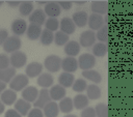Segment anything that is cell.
I'll list each match as a JSON object with an SVG mask.
<instances>
[{
  "instance_id": "1",
  "label": "cell",
  "mask_w": 133,
  "mask_h": 117,
  "mask_svg": "<svg viewBox=\"0 0 133 117\" xmlns=\"http://www.w3.org/2000/svg\"><path fill=\"white\" fill-rule=\"evenodd\" d=\"M61 58L57 55H49L44 60V67L48 70V72H57L61 68Z\"/></svg>"
},
{
  "instance_id": "2",
  "label": "cell",
  "mask_w": 133,
  "mask_h": 117,
  "mask_svg": "<svg viewBox=\"0 0 133 117\" xmlns=\"http://www.w3.org/2000/svg\"><path fill=\"white\" fill-rule=\"evenodd\" d=\"M28 84H29V78L27 77V75L19 74L16 75L15 78L10 81L9 88L16 92H19V91H23L28 86Z\"/></svg>"
},
{
  "instance_id": "3",
  "label": "cell",
  "mask_w": 133,
  "mask_h": 117,
  "mask_svg": "<svg viewBox=\"0 0 133 117\" xmlns=\"http://www.w3.org/2000/svg\"><path fill=\"white\" fill-rule=\"evenodd\" d=\"M78 64H79V68H81L82 71L92 69V67L96 64V57L90 53H84L79 56Z\"/></svg>"
},
{
  "instance_id": "4",
  "label": "cell",
  "mask_w": 133,
  "mask_h": 117,
  "mask_svg": "<svg viewBox=\"0 0 133 117\" xmlns=\"http://www.w3.org/2000/svg\"><path fill=\"white\" fill-rule=\"evenodd\" d=\"M21 46H22V40L20 39V37L16 36V35H10L2 47H3L4 52L12 54V53L19 51Z\"/></svg>"
},
{
  "instance_id": "5",
  "label": "cell",
  "mask_w": 133,
  "mask_h": 117,
  "mask_svg": "<svg viewBox=\"0 0 133 117\" xmlns=\"http://www.w3.org/2000/svg\"><path fill=\"white\" fill-rule=\"evenodd\" d=\"M96 39H97L96 33L92 30L88 29V30L83 31L80 34V36H79V43L83 48H89V47H91V46H94L96 43Z\"/></svg>"
},
{
  "instance_id": "6",
  "label": "cell",
  "mask_w": 133,
  "mask_h": 117,
  "mask_svg": "<svg viewBox=\"0 0 133 117\" xmlns=\"http://www.w3.org/2000/svg\"><path fill=\"white\" fill-rule=\"evenodd\" d=\"M10 58V65L14 68H22L25 66L27 62V56L22 51H17L9 56Z\"/></svg>"
},
{
  "instance_id": "7",
  "label": "cell",
  "mask_w": 133,
  "mask_h": 117,
  "mask_svg": "<svg viewBox=\"0 0 133 117\" xmlns=\"http://www.w3.org/2000/svg\"><path fill=\"white\" fill-rule=\"evenodd\" d=\"M61 68L63 69V71L73 74L74 71H76L79 68L78 59H76L75 57H70V56H66V57L62 58V60H61Z\"/></svg>"
},
{
  "instance_id": "8",
  "label": "cell",
  "mask_w": 133,
  "mask_h": 117,
  "mask_svg": "<svg viewBox=\"0 0 133 117\" xmlns=\"http://www.w3.org/2000/svg\"><path fill=\"white\" fill-rule=\"evenodd\" d=\"M30 24H35V25H38V26H42L46 23L47 21V14L46 12L44 11V9L42 8H37V9H34L33 12L29 16L28 18Z\"/></svg>"
},
{
  "instance_id": "9",
  "label": "cell",
  "mask_w": 133,
  "mask_h": 117,
  "mask_svg": "<svg viewBox=\"0 0 133 117\" xmlns=\"http://www.w3.org/2000/svg\"><path fill=\"white\" fill-rule=\"evenodd\" d=\"M52 99H51V96H50V92L47 88H42V90H39V93H38V96L36 98V100L33 103V106L34 108H38V109H44V107L50 103Z\"/></svg>"
},
{
  "instance_id": "10",
  "label": "cell",
  "mask_w": 133,
  "mask_h": 117,
  "mask_svg": "<svg viewBox=\"0 0 133 117\" xmlns=\"http://www.w3.org/2000/svg\"><path fill=\"white\" fill-rule=\"evenodd\" d=\"M11 31L16 36H21L23 34H26L28 25L25 20L23 19H16L11 23Z\"/></svg>"
},
{
  "instance_id": "11",
  "label": "cell",
  "mask_w": 133,
  "mask_h": 117,
  "mask_svg": "<svg viewBox=\"0 0 133 117\" xmlns=\"http://www.w3.org/2000/svg\"><path fill=\"white\" fill-rule=\"evenodd\" d=\"M43 68H44V65H42V63L33 61L26 65L25 72L28 78H36L41 74H43Z\"/></svg>"
},
{
  "instance_id": "12",
  "label": "cell",
  "mask_w": 133,
  "mask_h": 117,
  "mask_svg": "<svg viewBox=\"0 0 133 117\" xmlns=\"http://www.w3.org/2000/svg\"><path fill=\"white\" fill-rule=\"evenodd\" d=\"M76 25L73 21L72 18H69V17H64L60 20V26H59V29L60 31L64 32L65 34L70 35V34H73L76 30Z\"/></svg>"
},
{
  "instance_id": "13",
  "label": "cell",
  "mask_w": 133,
  "mask_h": 117,
  "mask_svg": "<svg viewBox=\"0 0 133 117\" xmlns=\"http://www.w3.org/2000/svg\"><path fill=\"white\" fill-rule=\"evenodd\" d=\"M87 26L89 27L90 30L95 31V30H100L103 26H104V19L101 14H97V13H91L88 18V23Z\"/></svg>"
},
{
  "instance_id": "14",
  "label": "cell",
  "mask_w": 133,
  "mask_h": 117,
  "mask_svg": "<svg viewBox=\"0 0 133 117\" xmlns=\"http://www.w3.org/2000/svg\"><path fill=\"white\" fill-rule=\"evenodd\" d=\"M90 10L92 11V13H97V14H105L107 13L108 9H109V4L107 1H94L90 3L89 5Z\"/></svg>"
},
{
  "instance_id": "15",
  "label": "cell",
  "mask_w": 133,
  "mask_h": 117,
  "mask_svg": "<svg viewBox=\"0 0 133 117\" xmlns=\"http://www.w3.org/2000/svg\"><path fill=\"white\" fill-rule=\"evenodd\" d=\"M61 7L58 2H47L44 7V11L49 18H56L61 13Z\"/></svg>"
},
{
  "instance_id": "16",
  "label": "cell",
  "mask_w": 133,
  "mask_h": 117,
  "mask_svg": "<svg viewBox=\"0 0 133 117\" xmlns=\"http://www.w3.org/2000/svg\"><path fill=\"white\" fill-rule=\"evenodd\" d=\"M88 18H89V16L84 10H78V11L74 12L73 16H72V19H73L75 25L77 27H80V28H82V27L87 25Z\"/></svg>"
},
{
  "instance_id": "17",
  "label": "cell",
  "mask_w": 133,
  "mask_h": 117,
  "mask_svg": "<svg viewBox=\"0 0 133 117\" xmlns=\"http://www.w3.org/2000/svg\"><path fill=\"white\" fill-rule=\"evenodd\" d=\"M66 88L62 87L61 85L57 84V85H53L49 92H50V96H51V99L52 100H61L62 98L65 97V93H66Z\"/></svg>"
},
{
  "instance_id": "18",
  "label": "cell",
  "mask_w": 133,
  "mask_h": 117,
  "mask_svg": "<svg viewBox=\"0 0 133 117\" xmlns=\"http://www.w3.org/2000/svg\"><path fill=\"white\" fill-rule=\"evenodd\" d=\"M38 93L39 91L35 86H27L22 91V98L29 103H34L38 96Z\"/></svg>"
},
{
  "instance_id": "19",
  "label": "cell",
  "mask_w": 133,
  "mask_h": 117,
  "mask_svg": "<svg viewBox=\"0 0 133 117\" xmlns=\"http://www.w3.org/2000/svg\"><path fill=\"white\" fill-rule=\"evenodd\" d=\"M36 83L42 88H51L54 83V78L50 72H43L37 77Z\"/></svg>"
},
{
  "instance_id": "20",
  "label": "cell",
  "mask_w": 133,
  "mask_h": 117,
  "mask_svg": "<svg viewBox=\"0 0 133 117\" xmlns=\"http://www.w3.org/2000/svg\"><path fill=\"white\" fill-rule=\"evenodd\" d=\"M0 99L2 100V103L5 106H11L15 105V103L18 100L17 99V92L14 91L12 89H6L1 93V97Z\"/></svg>"
},
{
  "instance_id": "21",
  "label": "cell",
  "mask_w": 133,
  "mask_h": 117,
  "mask_svg": "<svg viewBox=\"0 0 133 117\" xmlns=\"http://www.w3.org/2000/svg\"><path fill=\"white\" fill-rule=\"evenodd\" d=\"M43 112H44L45 117H57L60 110H59L58 104L54 100H51L44 107Z\"/></svg>"
},
{
  "instance_id": "22",
  "label": "cell",
  "mask_w": 133,
  "mask_h": 117,
  "mask_svg": "<svg viewBox=\"0 0 133 117\" xmlns=\"http://www.w3.org/2000/svg\"><path fill=\"white\" fill-rule=\"evenodd\" d=\"M74 82H75V77L71 72L62 71L59 75V77H58V83H59V85H61L64 88L72 87L73 84H74Z\"/></svg>"
},
{
  "instance_id": "23",
  "label": "cell",
  "mask_w": 133,
  "mask_h": 117,
  "mask_svg": "<svg viewBox=\"0 0 133 117\" xmlns=\"http://www.w3.org/2000/svg\"><path fill=\"white\" fill-rule=\"evenodd\" d=\"M31 109H32L31 108V103H29V101H27L23 98H20L15 103V110H17L22 116L28 115V113Z\"/></svg>"
},
{
  "instance_id": "24",
  "label": "cell",
  "mask_w": 133,
  "mask_h": 117,
  "mask_svg": "<svg viewBox=\"0 0 133 117\" xmlns=\"http://www.w3.org/2000/svg\"><path fill=\"white\" fill-rule=\"evenodd\" d=\"M42 27L35 24H29L27 31H26V36L30 39V40H36L41 37L42 35Z\"/></svg>"
},
{
  "instance_id": "25",
  "label": "cell",
  "mask_w": 133,
  "mask_h": 117,
  "mask_svg": "<svg viewBox=\"0 0 133 117\" xmlns=\"http://www.w3.org/2000/svg\"><path fill=\"white\" fill-rule=\"evenodd\" d=\"M80 43L78 41H75V40H70L65 46H64V53L66 56H70V57H75L76 55L79 54L80 52Z\"/></svg>"
},
{
  "instance_id": "26",
  "label": "cell",
  "mask_w": 133,
  "mask_h": 117,
  "mask_svg": "<svg viewBox=\"0 0 133 117\" xmlns=\"http://www.w3.org/2000/svg\"><path fill=\"white\" fill-rule=\"evenodd\" d=\"M74 107L76 110H83L86 107H88V103H89V98L87 97V95H84L82 93H78L74 98Z\"/></svg>"
},
{
  "instance_id": "27",
  "label": "cell",
  "mask_w": 133,
  "mask_h": 117,
  "mask_svg": "<svg viewBox=\"0 0 133 117\" xmlns=\"http://www.w3.org/2000/svg\"><path fill=\"white\" fill-rule=\"evenodd\" d=\"M58 106H59L60 112H62L64 114H70L74 110V108H75L74 107L73 98H71V97H64V98H62L59 101Z\"/></svg>"
},
{
  "instance_id": "28",
  "label": "cell",
  "mask_w": 133,
  "mask_h": 117,
  "mask_svg": "<svg viewBox=\"0 0 133 117\" xmlns=\"http://www.w3.org/2000/svg\"><path fill=\"white\" fill-rule=\"evenodd\" d=\"M82 76L84 79L95 83V84H98L102 81V76L99 71L95 70V69H88V70H83L82 71Z\"/></svg>"
},
{
  "instance_id": "29",
  "label": "cell",
  "mask_w": 133,
  "mask_h": 117,
  "mask_svg": "<svg viewBox=\"0 0 133 117\" xmlns=\"http://www.w3.org/2000/svg\"><path fill=\"white\" fill-rule=\"evenodd\" d=\"M86 95L89 99H92V100H96L98 98L101 97L102 95V90L101 88L96 85V84H90L87 86V89H86Z\"/></svg>"
},
{
  "instance_id": "30",
  "label": "cell",
  "mask_w": 133,
  "mask_h": 117,
  "mask_svg": "<svg viewBox=\"0 0 133 117\" xmlns=\"http://www.w3.org/2000/svg\"><path fill=\"white\" fill-rule=\"evenodd\" d=\"M16 76V68L14 67H8L5 69H0V81L4 83H10V81L15 78Z\"/></svg>"
},
{
  "instance_id": "31",
  "label": "cell",
  "mask_w": 133,
  "mask_h": 117,
  "mask_svg": "<svg viewBox=\"0 0 133 117\" xmlns=\"http://www.w3.org/2000/svg\"><path fill=\"white\" fill-rule=\"evenodd\" d=\"M92 55L95 57H104L107 54L108 48L104 42H96L92 46Z\"/></svg>"
},
{
  "instance_id": "32",
  "label": "cell",
  "mask_w": 133,
  "mask_h": 117,
  "mask_svg": "<svg viewBox=\"0 0 133 117\" xmlns=\"http://www.w3.org/2000/svg\"><path fill=\"white\" fill-rule=\"evenodd\" d=\"M33 3L30 1H23L19 6V12L23 17H29L33 12Z\"/></svg>"
},
{
  "instance_id": "33",
  "label": "cell",
  "mask_w": 133,
  "mask_h": 117,
  "mask_svg": "<svg viewBox=\"0 0 133 117\" xmlns=\"http://www.w3.org/2000/svg\"><path fill=\"white\" fill-rule=\"evenodd\" d=\"M54 32L48 30V29H44L42 31V35L39 37V40L42 42V45L44 46H50L52 42H54Z\"/></svg>"
},
{
  "instance_id": "34",
  "label": "cell",
  "mask_w": 133,
  "mask_h": 117,
  "mask_svg": "<svg viewBox=\"0 0 133 117\" xmlns=\"http://www.w3.org/2000/svg\"><path fill=\"white\" fill-rule=\"evenodd\" d=\"M69 41H70V37H69L68 34H65L64 32H62L60 30L55 32V34H54V42H55L56 46L62 47V46H65Z\"/></svg>"
},
{
  "instance_id": "35",
  "label": "cell",
  "mask_w": 133,
  "mask_h": 117,
  "mask_svg": "<svg viewBox=\"0 0 133 117\" xmlns=\"http://www.w3.org/2000/svg\"><path fill=\"white\" fill-rule=\"evenodd\" d=\"M97 117H109V109L108 106L104 103H99L95 107Z\"/></svg>"
},
{
  "instance_id": "36",
  "label": "cell",
  "mask_w": 133,
  "mask_h": 117,
  "mask_svg": "<svg viewBox=\"0 0 133 117\" xmlns=\"http://www.w3.org/2000/svg\"><path fill=\"white\" fill-rule=\"evenodd\" d=\"M87 83H86V81L84 80V79H76L75 80V82H74V84H73V86H72V88H73V90L75 91V92H78V93H81V92H83V91H85L86 89H87Z\"/></svg>"
},
{
  "instance_id": "37",
  "label": "cell",
  "mask_w": 133,
  "mask_h": 117,
  "mask_svg": "<svg viewBox=\"0 0 133 117\" xmlns=\"http://www.w3.org/2000/svg\"><path fill=\"white\" fill-rule=\"evenodd\" d=\"M60 26V22L56 19V18H48L46 23H45V27L46 29L52 31V32H57L58 31V28Z\"/></svg>"
},
{
  "instance_id": "38",
  "label": "cell",
  "mask_w": 133,
  "mask_h": 117,
  "mask_svg": "<svg viewBox=\"0 0 133 117\" xmlns=\"http://www.w3.org/2000/svg\"><path fill=\"white\" fill-rule=\"evenodd\" d=\"M96 36H97V39H99L100 42H106L109 38V33H108V27L107 26H103L100 30L97 31L96 33Z\"/></svg>"
},
{
  "instance_id": "39",
  "label": "cell",
  "mask_w": 133,
  "mask_h": 117,
  "mask_svg": "<svg viewBox=\"0 0 133 117\" xmlns=\"http://www.w3.org/2000/svg\"><path fill=\"white\" fill-rule=\"evenodd\" d=\"M9 65H10V58L4 53L0 54V69L8 68Z\"/></svg>"
},
{
  "instance_id": "40",
  "label": "cell",
  "mask_w": 133,
  "mask_h": 117,
  "mask_svg": "<svg viewBox=\"0 0 133 117\" xmlns=\"http://www.w3.org/2000/svg\"><path fill=\"white\" fill-rule=\"evenodd\" d=\"M80 117H97V115H96V111H95V108L86 107L85 109H83V110L81 111Z\"/></svg>"
},
{
  "instance_id": "41",
  "label": "cell",
  "mask_w": 133,
  "mask_h": 117,
  "mask_svg": "<svg viewBox=\"0 0 133 117\" xmlns=\"http://www.w3.org/2000/svg\"><path fill=\"white\" fill-rule=\"evenodd\" d=\"M27 117H45V115H44V112L42 111V109L33 108L29 111Z\"/></svg>"
},
{
  "instance_id": "42",
  "label": "cell",
  "mask_w": 133,
  "mask_h": 117,
  "mask_svg": "<svg viewBox=\"0 0 133 117\" xmlns=\"http://www.w3.org/2000/svg\"><path fill=\"white\" fill-rule=\"evenodd\" d=\"M8 37H9L8 36V31L4 28H1L0 29V46H3Z\"/></svg>"
},
{
  "instance_id": "43",
  "label": "cell",
  "mask_w": 133,
  "mask_h": 117,
  "mask_svg": "<svg viewBox=\"0 0 133 117\" xmlns=\"http://www.w3.org/2000/svg\"><path fill=\"white\" fill-rule=\"evenodd\" d=\"M4 117H22V115L15 109H9L5 112Z\"/></svg>"
},
{
  "instance_id": "44",
  "label": "cell",
  "mask_w": 133,
  "mask_h": 117,
  "mask_svg": "<svg viewBox=\"0 0 133 117\" xmlns=\"http://www.w3.org/2000/svg\"><path fill=\"white\" fill-rule=\"evenodd\" d=\"M58 4L60 5L61 9H63V10H70L73 6V3L71 1H60V2H58Z\"/></svg>"
},
{
  "instance_id": "45",
  "label": "cell",
  "mask_w": 133,
  "mask_h": 117,
  "mask_svg": "<svg viewBox=\"0 0 133 117\" xmlns=\"http://www.w3.org/2000/svg\"><path fill=\"white\" fill-rule=\"evenodd\" d=\"M7 3H8V6H10V7H19L21 4L20 1H8Z\"/></svg>"
},
{
  "instance_id": "46",
  "label": "cell",
  "mask_w": 133,
  "mask_h": 117,
  "mask_svg": "<svg viewBox=\"0 0 133 117\" xmlns=\"http://www.w3.org/2000/svg\"><path fill=\"white\" fill-rule=\"evenodd\" d=\"M4 90H6V83L0 81V94H1Z\"/></svg>"
},
{
  "instance_id": "47",
  "label": "cell",
  "mask_w": 133,
  "mask_h": 117,
  "mask_svg": "<svg viewBox=\"0 0 133 117\" xmlns=\"http://www.w3.org/2000/svg\"><path fill=\"white\" fill-rule=\"evenodd\" d=\"M4 111H5V105L2 103V100L0 99V114H2V113H4Z\"/></svg>"
},
{
  "instance_id": "48",
  "label": "cell",
  "mask_w": 133,
  "mask_h": 117,
  "mask_svg": "<svg viewBox=\"0 0 133 117\" xmlns=\"http://www.w3.org/2000/svg\"><path fill=\"white\" fill-rule=\"evenodd\" d=\"M85 3H86V1H75V4H77V5H83Z\"/></svg>"
},
{
  "instance_id": "49",
  "label": "cell",
  "mask_w": 133,
  "mask_h": 117,
  "mask_svg": "<svg viewBox=\"0 0 133 117\" xmlns=\"http://www.w3.org/2000/svg\"><path fill=\"white\" fill-rule=\"evenodd\" d=\"M63 117H77V116L74 115V114H65Z\"/></svg>"
},
{
  "instance_id": "50",
  "label": "cell",
  "mask_w": 133,
  "mask_h": 117,
  "mask_svg": "<svg viewBox=\"0 0 133 117\" xmlns=\"http://www.w3.org/2000/svg\"><path fill=\"white\" fill-rule=\"evenodd\" d=\"M3 4V1H0V5H2Z\"/></svg>"
}]
</instances>
